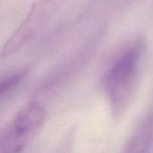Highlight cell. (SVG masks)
<instances>
[{
  "instance_id": "cell-1",
  "label": "cell",
  "mask_w": 153,
  "mask_h": 153,
  "mask_svg": "<svg viewBox=\"0 0 153 153\" xmlns=\"http://www.w3.org/2000/svg\"><path fill=\"white\" fill-rule=\"evenodd\" d=\"M145 49V40L135 38L125 45L108 65L102 86L115 117L124 115L134 98Z\"/></svg>"
},
{
  "instance_id": "cell-5",
  "label": "cell",
  "mask_w": 153,
  "mask_h": 153,
  "mask_svg": "<svg viewBox=\"0 0 153 153\" xmlns=\"http://www.w3.org/2000/svg\"><path fill=\"white\" fill-rule=\"evenodd\" d=\"M28 75V70L19 69L2 77L0 81V97L1 100L8 99L22 85Z\"/></svg>"
},
{
  "instance_id": "cell-3",
  "label": "cell",
  "mask_w": 153,
  "mask_h": 153,
  "mask_svg": "<svg viewBox=\"0 0 153 153\" xmlns=\"http://www.w3.org/2000/svg\"><path fill=\"white\" fill-rule=\"evenodd\" d=\"M65 0H37L27 15L4 45L1 57L15 54L30 43L50 22Z\"/></svg>"
},
{
  "instance_id": "cell-4",
  "label": "cell",
  "mask_w": 153,
  "mask_h": 153,
  "mask_svg": "<svg viewBox=\"0 0 153 153\" xmlns=\"http://www.w3.org/2000/svg\"><path fill=\"white\" fill-rule=\"evenodd\" d=\"M153 140V115H146L132 133L123 153H149Z\"/></svg>"
},
{
  "instance_id": "cell-2",
  "label": "cell",
  "mask_w": 153,
  "mask_h": 153,
  "mask_svg": "<svg viewBox=\"0 0 153 153\" xmlns=\"http://www.w3.org/2000/svg\"><path fill=\"white\" fill-rule=\"evenodd\" d=\"M45 107L31 101L21 108L4 127L0 137V153H22L43 127Z\"/></svg>"
}]
</instances>
